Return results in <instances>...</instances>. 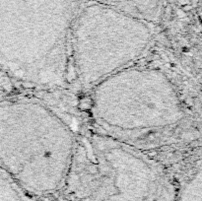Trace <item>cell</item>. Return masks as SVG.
Returning <instances> with one entry per match:
<instances>
[{"label":"cell","mask_w":202,"mask_h":201,"mask_svg":"<svg viewBox=\"0 0 202 201\" xmlns=\"http://www.w3.org/2000/svg\"><path fill=\"white\" fill-rule=\"evenodd\" d=\"M89 93L95 132L144 152L190 137V114L179 88L157 67L137 63Z\"/></svg>","instance_id":"1"},{"label":"cell","mask_w":202,"mask_h":201,"mask_svg":"<svg viewBox=\"0 0 202 201\" xmlns=\"http://www.w3.org/2000/svg\"><path fill=\"white\" fill-rule=\"evenodd\" d=\"M81 132L49 102H0V168L35 201L60 195Z\"/></svg>","instance_id":"2"},{"label":"cell","mask_w":202,"mask_h":201,"mask_svg":"<svg viewBox=\"0 0 202 201\" xmlns=\"http://www.w3.org/2000/svg\"><path fill=\"white\" fill-rule=\"evenodd\" d=\"M78 0H0V70L21 88L56 92L70 79Z\"/></svg>","instance_id":"3"},{"label":"cell","mask_w":202,"mask_h":201,"mask_svg":"<svg viewBox=\"0 0 202 201\" xmlns=\"http://www.w3.org/2000/svg\"><path fill=\"white\" fill-rule=\"evenodd\" d=\"M176 186L147 152L81 132L61 194L70 201H176Z\"/></svg>","instance_id":"4"},{"label":"cell","mask_w":202,"mask_h":201,"mask_svg":"<svg viewBox=\"0 0 202 201\" xmlns=\"http://www.w3.org/2000/svg\"><path fill=\"white\" fill-rule=\"evenodd\" d=\"M155 25L96 2H82L69 41V72L90 92L102 81L135 65L155 42Z\"/></svg>","instance_id":"5"},{"label":"cell","mask_w":202,"mask_h":201,"mask_svg":"<svg viewBox=\"0 0 202 201\" xmlns=\"http://www.w3.org/2000/svg\"><path fill=\"white\" fill-rule=\"evenodd\" d=\"M164 1L165 0H82L81 3H100L157 25L163 14Z\"/></svg>","instance_id":"6"},{"label":"cell","mask_w":202,"mask_h":201,"mask_svg":"<svg viewBox=\"0 0 202 201\" xmlns=\"http://www.w3.org/2000/svg\"><path fill=\"white\" fill-rule=\"evenodd\" d=\"M201 168L200 165L176 186V201H201Z\"/></svg>","instance_id":"7"},{"label":"cell","mask_w":202,"mask_h":201,"mask_svg":"<svg viewBox=\"0 0 202 201\" xmlns=\"http://www.w3.org/2000/svg\"><path fill=\"white\" fill-rule=\"evenodd\" d=\"M39 201H70V200L65 198V197L62 196V195H57V196L51 197V198H47V199H43V200H39Z\"/></svg>","instance_id":"8"},{"label":"cell","mask_w":202,"mask_h":201,"mask_svg":"<svg viewBox=\"0 0 202 201\" xmlns=\"http://www.w3.org/2000/svg\"><path fill=\"white\" fill-rule=\"evenodd\" d=\"M78 1H80V2H81V1H82V0H78Z\"/></svg>","instance_id":"9"}]
</instances>
